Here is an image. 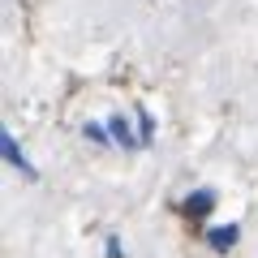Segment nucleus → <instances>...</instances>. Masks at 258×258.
<instances>
[{
    "label": "nucleus",
    "mask_w": 258,
    "mask_h": 258,
    "mask_svg": "<svg viewBox=\"0 0 258 258\" xmlns=\"http://www.w3.org/2000/svg\"><path fill=\"white\" fill-rule=\"evenodd\" d=\"M0 151H5V159H9V164L18 168V172H26V176H35V168H30V159L22 155V147H18V138H13L9 129H5V134H0Z\"/></svg>",
    "instance_id": "f257e3e1"
},
{
    "label": "nucleus",
    "mask_w": 258,
    "mask_h": 258,
    "mask_svg": "<svg viewBox=\"0 0 258 258\" xmlns=\"http://www.w3.org/2000/svg\"><path fill=\"white\" fill-rule=\"evenodd\" d=\"M211 207H215V194H211V189H198V194H189V198L181 203V211H185V215H194V220H203Z\"/></svg>",
    "instance_id": "f03ea898"
},
{
    "label": "nucleus",
    "mask_w": 258,
    "mask_h": 258,
    "mask_svg": "<svg viewBox=\"0 0 258 258\" xmlns=\"http://www.w3.org/2000/svg\"><path fill=\"white\" fill-rule=\"evenodd\" d=\"M207 241H211V249H232V245H237V224L211 228V232H207Z\"/></svg>",
    "instance_id": "7ed1b4c3"
},
{
    "label": "nucleus",
    "mask_w": 258,
    "mask_h": 258,
    "mask_svg": "<svg viewBox=\"0 0 258 258\" xmlns=\"http://www.w3.org/2000/svg\"><path fill=\"white\" fill-rule=\"evenodd\" d=\"M108 134L116 138V147H125V151H134V147H138V138L129 134V125H125L120 116H112V120H108Z\"/></svg>",
    "instance_id": "20e7f679"
},
{
    "label": "nucleus",
    "mask_w": 258,
    "mask_h": 258,
    "mask_svg": "<svg viewBox=\"0 0 258 258\" xmlns=\"http://www.w3.org/2000/svg\"><path fill=\"white\" fill-rule=\"evenodd\" d=\"M151 138H155V125H151V116H147V112H138V142L147 147Z\"/></svg>",
    "instance_id": "39448f33"
},
{
    "label": "nucleus",
    "mask_w": 258,
    "mask_h": 258,
    "mask_svg": "<svg viewBox=\"0 0 258 258\" xmlns=\"http://www.w3.org/2000/svg\"><path fill=\"white\" fill-rule=\"evenodd\" d=\"M86 138H91V142H108L112 134H108V129H99V125H86Z\"/></svg>",
    "instance_id": "423d86ee"
}]
</instances>
